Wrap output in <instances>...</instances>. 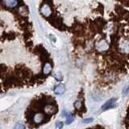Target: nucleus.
Instances as JSON below:
<instances>
[{
	"instance_id": "nucleus-1",
	"label": "nucleus",
	"mask_w": 129,
	"mask_h": 129,
	"mask_svg": "<svg viewBox=\"0 0 129 129\" xmlns=\"http://www.w3.org/2000/svg\"><path fill=\"white\" fill-rule=\"evenodd\" d=\"M40 15L44 16L45 18H49L52 14V9L50 4L46 2H43L42 5L40 8Z\"/></svg>"
},
{
	"instance_id": "nucleus-2",
	"label": "nucleus",
	"mask_w": 129,
	"mask_h": 129,
	"mask_svg": "<svg viewBox=\"0 0 129 129\" xmlns=\"http://www.w3.org/2000/svg\"><path fill=\"white\" fill-rule=\"evenodd\" d=\"M18 0H2V6L6 9H14L16 6H19Z\"/></svg>"
},
{
	"instance_id": "nucleus-3",
	"label": "nucleus",
	"mask_w": 129,
	"mask_h": 129,
	"mask_svg": "<svg viewBox=\"0 0 129 129\" xmlns=\"http://www.w3.org/2000/svg\"><path fill=\"white\" fill-rule=\"evenodd\" d=\"M44 110L47 115L52 116V115L56 114L57 112V107L53 104H47L44 107Z\"/></svg>"
},
{
	"instance_id": "nucleus-4",
	"label": "nucleus",
	"mask_w": 129,
	"mask_h": 129,
	"mask_svg": "<svg viewBox=\"0 0 129 129\" xmlns=\"http://www.w3.org/2000/svg\"><path fill=\"white\" fill-rule=\"evenodd\" d=\"M45 119V115L42 114V113H40V112L36 113V114L33 116V123H36V124L42 123Z\"/></svg>"
},
{
	"instance_id": "nucleus-5",
	"label": "nucleus",
	"mask_w": 129,
	"mask_h": 129,
	"mask_svg": "<svg viewBox=\"0 0 129 129\" xmlns=\"http://www.w3.org/2000/svg\"><path fill=\"white\" fill-rule=\"evenodd\" d=\"M116 106V99L115 98H111V99L108 100L107 103H105L104 105L102 107V110H107L110 108H113Z\"/></svg>"
},
{
	"instance_id": "nucleus-6",
	"label": "nucleus",
	"mask_w": 129,
	"mask_h": 129,
	"mask_svg": "<svg viewBox=\"0 0 129 129\" xmlns=\"http://www.w3.org/2000/svg\"><path fill=\"white\" fill-rule=\"evenodd\" d=\"M53 91H54V93L56 94L61 95V94H63L64 93V91H65V88H64V85L58 84V85H57V86L54 87Z\"/></svg>"
},
{
	"instance_id": "nucleus-7",
	"label": "nucleus",
	"mask_w": 129,
	"mask_h": 129,
	"mask_svg": "<svg viewBox=\"0 0 129 129\" xmlns=\"http://www.w3.org/2000/svg\"><path fill=\"white\" fill-rule=\"evenodd\" d=\"M52 64L48 63V62H46L43 66V73L45 75H48L52 72Z\"/></svg>"
},
{
	"instance_id": "nucleus-8",
	"label": "nucleus",
	"mask_w": 129,
	"mask_h": 129,
	"mask_svg": "<svg viewBox=\"0 0 129 129\" xmlns=\"http://www.w3.org/2000/svg\"><path fill=\"white\" fill-rule=\"evenodd\" d=\"M52 76H53V77L57 81H58V82H61V81H62V79H63V77H62L61 73H53Z\"/></svg>"
},
{
	"instance_id": "nucleus-9",
	"label": "nucleus",
	"mask_w": 129,
	"mask_h": 129,
	"mask_svg": "<svg viewBox=\"0 0 129 129\" xmlns=\"http://www.w3.org/2000/svg\"><path fill=\"white\" fill-rule=\"evenodd\" d=\"M74 107L77 110H80L81 108L82 107V102L81 100H76V102L74 103Z\"/></svg>"
},
{
	"instance_id": "nucleus-10",
	"label": "nucleus",
	"mask_w": 129,
	"mask_h": 129,
	"mask_svg": "<svg viewBox=\"0 0 129 129\" xmlns=\"http://www.w3.org/2000/svg\"><path fill=\"white\" fill-rule=\"evenodd\" d=\"M14 129H26V126L24 125V123H18L15 124V128Z\"/></svg>"
},
{
	"instance_id": "nucleus-11",
	"label": "nucleus",
	"mask_w": 129,
	"mask_h": 129,
	"mask_svg": "<svg viewBox=\"0 0 129 129\" xmlns=\"http://www.w3.org/2000/svg\"><path fill=\"white\" fill-rule=\"evenodd\" d=\"M73 116H70L66 118V120H65V123L66 124H70L71 123H73Z\"/></svg>"
},
{
	"instance_id": "nucleus-12",
	"label": "nucleus",
	"mask_w": 129,
	"mask_h": 129,
	"mask_svg": "<svg viewBox=\"0 0 129 129\" xmlns=\"http://www.w3.org/2000/svg\"><path fill=\"white\" fill-rule=\"evenodd\" d=\"M55 126H56V129H61L62 127H63V123L61 121H57Z\"/></svg>"
},
{
	"instance_id": "nucleus-13",
	"label": "nucleus",
	"mask_w": 129,
	"mask_h": 129,
	"mask_svg": "<svg viewBox=\"0 0 129 129\" xmlns=\"http://www.w3.org/2000/svg\"><path fill=\"white\" fill-rule=\"evenodd\" d=\"M62 116H65L66 118H67V117L72 116V114H71L70 112H69L68 110H63V112H62Z\"/></svg>"
},
{
	"instance_id": "nucleus-14",
	"label": "nucleus",
	"mask_w": 129,
	"mask_h": 129,
	"mask_svg": "<svg viewBox=\"0 0 129 129\" xmlns=\"http://www.w3.org/2000/svg\"><path fill=\"white\" fill-rule=\"evenodd\" d=\"M92 121H93V118H88V119H83L82 123H91Z\"/></svg>"
},
{
	"instance_id": "nucleus-15",
	"label": "nucleus",
	"mask_w": 129,
	"mask_h": 129,
	"mask_svg": "<svg viewBox=\"0 0 129 129\" xmlns=\"http://www.w3.org/2000/svg\"><path fill=\"white\" fill-rule=\"evenodd\" d=\"M128 90H129V86H126L125 88L123 90V94H127V93H128Z\"/></svg>"
}]
</instances>
